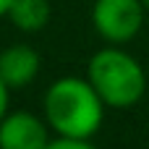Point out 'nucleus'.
Masks as SVG:
<instances>
[{
	"instance_id": "8",
	"label": "nucleus",
	"mask_w": 149,
	"mask_h": 149,
	"mask_svg": "<svg viewBox=\"0 0 149 149\" xmlns=\"http://www.w3.org/2000/svg\"><path fill=\"white\" fill-rule=\"evenodd\" d=\"M8 89H10V86L0 79V120L8 115Z\"/></svg>"
},
{
	"instance_id": "4",
	"label": "nucleus",
	"mask_w": 149,
	"mask_h": 149,
	"mask_svg": "<svg viewBox=\"0 0 149 149\" xmlns=\"http://www.w3.org/2000/svg\"><path fill=\"white\" fill-rule=\"evenodd\" d=\"M47 144V128L37 115L16 110L0 120V149H45Z\"/></svg>"
},
{
	"instance_id": "9",
	"label": "nucleus",
	"mask_w": 149,
	"mask_h": 149,
	"mask_svg": "<svg viewBox=\"0 0 149 149\" xmlns=\"http://www.w3.org/2000/svg\"><path fill=\"white\" fill-rule=\"evenodd\" d=\"M13 0H0V16H8V8H10Z\"/></svg>"
},
{
	"instance_id": "7",
	"label": "nucleus",
	"mask_w": 149,
	"mask_h": 149,
	"mask_svg": "<svg viewBox=\"0 0 149 149\" xmlns=\"http://www.w3.org/2000/svg\"><path fill=\"white\" fill-rule=\"evenodd\" d=\"M45 149H97L89 144V139H71V136H58L55 141H50Z\"/></svg>"
},
{
	"instance_id": "3",
	"label": "nucleus",
	"mask_w": 149,
	"mask_h": 149,
	"mask_svg": "<svg viewBox=\"0 0 149 149\" xmlns=\"http://www.w3.org/2000/svg\"><path fill=\"white\" fill-rule=\"evenodd\" d=\"M144 21V3L141 0H94L92 24L100 37L113 45H123L134 39Z\"/></svg>"
},
{
	"instance_id": "2",
	"label": "nucleus",
	"mask_w": 149,
	"mask_h": 149,
	"mask_svg": "<svg viewBox=\"0 0 149 149\" xmlns=\"http://www.w3.org/2000/svg\"><path fill=\"white\" fill-rule=\"evenodd\" d=\"M89 84L97 89L105 105L131 107L144 97L147 76L141 65L123 50H100L86 65Z\"/></svg>"
},
{
	"instance_id": "1",
	"label": "nucleus",
	"mask_w": 149,
	"mask_h": 149,
	"mask_svg": "<svg viewBox=\"0 0 149 149\" xmlns=\"http://www.w3.org/2000/svg\"><path fill=\"white\" fill-rule=\"evenodd\" d=\"M105 102L97 94V89L89 84V79L65 76L50 84L45 94V115L47 123L60 134L71 139H92L97 128L102 126Z\"/></svg>"
},
{
	"instance_id": "10",
	"label": "nucleus",
	"mask_w": 149,
	"mask_h": 149,
	"mask_svg": "<svg viewBox=\"0 0 149 149\" xmlns=\"http://www.w3.org/2000/svg\"><path fill=\"white\" fill-rule=\"evenodd\" d=\"M141 3H144V8H147V10H149V0H141Z\"/></svg>"
},
{
	"instance_id": "6",
	"label": "nucleus",
	"mask_w": 149,
	"mask_h": 149,
	"mask_svg": "<svg viewBox=\"0 0 149 149\" xmlns=\"http://www.w3.org/2000/svg\"><path fill=\"white\" fill-rule=\"evenodd\" d=\"M8 18L21 31H42L50 21V3L47 0H13L8 8Z\"/></svg>"
},
{
	"instance_id": "5",
	"label": "nucleus",
	"mask_w": 149,
	"mask_h": 149,
	"mask_svg": "<svg viewBox=\"0 0 149 149\" xmlns=\"http://www.w3.org/2000/svg\"><path fill=\"white\" fill-rule=\"evenodd\" d=\"M37 71H39V55H37L34 47H29V45H10V47H5L0 52V79L10 89L31 84Z\"/></svg>"
}]
</instances>
